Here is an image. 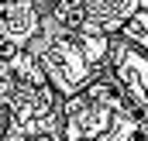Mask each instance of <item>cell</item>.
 <instances>
[{"instance_id":"3957f363","label":"cell","mask_w":148,"mask_h":141,"mask_svg":"<svg viewBox=\"0 0 148 141\" xmlns=\"http://www.w3.org/2000/svg\"><path fill=\"white\" fill-rule=\"evenodd\" d=\"M121 138L124 141H148V127L141 124V120H127L124 131H121Z\"/></svg>"},{"instance_id":"8992f818","label":"cell","mask_w":148,"mask_h":141,"mask_svg":"<svg viewBox=\"0 0 148 141\" xmlns=\"http://www.w3.org/2000/svg\"><path fill=\"white\" fill-rule=\"evenodd\" d=\"M141 79H145V86H148V66H141Z\"/></svg>"},{"instance_id":"5b68a950","label":"cell","mask_w":148,"mask_h":141,"mask_svg":"<svg viewBox=\"0 0 148 141\" xmlns=\"http://www.w3.org/2000/svg\"><path fill=\"white\" fill-rule=\"evenodd\" d=\"M24 141H55L52 134H31V138H24Z\"/></svg>"},{"instance_id":"277c9868","label":"cell","mask_w":148,"mask_h":141,"mask_svg":"<svg viewBox=\"0 0 148 141\" xmlns=\"http://www.w3.org/2000/svg\"><path fill=\"white\" fill-rule=\"evenodd\" d=\"M103 52V45H100V38H86V59H97Z\"/></svg>"},{"instance_id":"7a4b0ae2","label":"cell","mask_w":148,"mask_h":141,"mask_svg":"<svg viewBox=\"0 0 148 141\" xmlns=\"http://www.w3.org/2000/svg\"><path fill=\"white\" fill-rule=\"evenodd\" d=\"M124 35L131 41H138L141 48H148V10H138L127 24H124Z\"/></svg>"},{"instance_id":"52a82bcc","label":"cell","mask_w":148,"mask_h":141,"mask_svg":"<svg viewBox=\"0 0 148 141\" xmlns=\"http://www.w3.org/2000/svg\"><path fill=\"white\" fill-rule=\"evenodd\" d=\"M100 141H124V138H117V134H107V138H100Z\"/></svg>"},{"instance_id":"ba28073f","label":"cell","mask_w":148,"mask_h":141,"mask_svg":"<svg viewBox=\"0 0 148 141\" xmlns=\"http://www.w3.org/2000/svg\"><path fill=\"white\" fill-rule=\"evenodd\" d=\"M76 141H83V138H76Z\"/></svg>"},{"instance_id":"6da1fadb","label":"cell","mask_w":148,"mask_h":141,"mask_svg":"<svg viewBox=\"0 0 148 141\" xmlns=\"http://www.w3.org/2000/svg\"><path fill=\"white\" fill-rule=\"evenodd\" d=\"M35 31H38V14H35V7L28 0L0 3V35L14 38L17 45H24Z\"/></svg>"},{"instance_id":"9c48e42d","label":"cell","mask_w":148,"mask_h":141,"mask_svg":"<svg viewBox=\"0 0 148 141\" xmlns=\"http://www.w3.org/2000/svg\"><path fill=\"white\" fill-rule=\"evenodd\" d=\"M145 3H148V0H145Z\"/></svg>"}]
</instances>
